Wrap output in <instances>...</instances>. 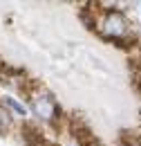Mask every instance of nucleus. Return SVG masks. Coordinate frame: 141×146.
Segmentation results:
<instances>
[{
	"instance_id": "f257e3e1",
	"label": "nucleus",
	"mask_w": 141,
	"mask_h": 146,
	"mask_svg": "<svg viewBox=\"0 0 141 146\" xmlns=\"http://www.w3.org/2000/svg\"><path fill=\"white\" fill-rule=\"evenodd\" d=\"M101 29H103V34H105V36L121 38L125 32H128V25H125V18H123V16H121L119 11H114V14L105 16L103 25H101Z\"/></svg>"
},
{
	"instance_id": "f03ea898",
	"label": "nucleus",
	"mask_w": 141,
	"mask_h": 146,
	"mask_svg": "<svg viewBox=\"0 0 141 146\" xmlns=\"http://www.w3.org/2000/svg\"><path fill=\"white\" fill-rule=\"evenodd\" d=\"M34 110H36L38 117L52 119L56 115V104H54V99L49 94H38V97H34Z\"/></svg>"
},
{
	"instance_id": "7ed1b4c3",
	"label": "nucleus",
	"mask_w": 141,
	"mask_h": 146,
	"mask_svg": "<svg viewBox=\"0 0 141 146\" xmlns=\"http://www.w3.org/2000/svg\"><path fill=\"white\" fill-rule=\"evenodd\" d=\"M5 104L14 110V112H18V115H25V112H27V110H25V106H22V104H18L14 97H5Z\"/></svg>"
},
{
	"instance_id": "20e7f679",
	"label": "nucleus",
	"mask_w": 141,
	"mask_h": 146,
	"mask_svg": "<svg viewBox=\"0 0 141 146\" xmlns=\"http://www.w3.org/2000/svg\"><path fill=\"white\" fill-rule=\"evenodd\" d=\"M9 115L5 112V110H0V130H5V128H9Z\"/></svg>"
}]
</instances>
